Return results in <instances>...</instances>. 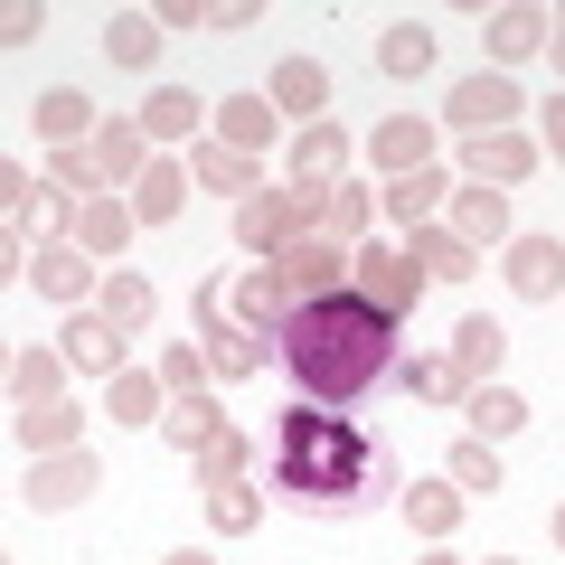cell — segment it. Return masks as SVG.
I'll return each instance as SVG.
<instances>
[{"label": "cell", "instance_id": "cell-14", "mask_svg": "<svg viewBox=\"0 0 565 565\" xmlns=\"http://www.w3.org/2000/svg\"><path fill=\"white\" fill-rule=\"evenodd\" d=\"M340 170H349V132H340V122H302V132H292V180L330 189Z\"/></svg>", "mask_w": 565, "mask_h": 565}, {"label": "cell", "instance_id": "cell-6", "mask_svg": "<svg viewBox=\"0 0 565 565\" xmlns=\"http://www.w3.org/2000/svg\"><path fill=\"white\" fill-rule=\"evenodd\" d=\"M359 292L386 311V321H405V311L424 302V264L396 255V245H359Z\"/></svg>", "mask_w": 565, "mask_h": 565}, {"label": "cell", "instance_id": "cell-7", "mask_svg": "<svg viewBox=\"0 0 565 565\" xmlns=\"http://www.w3.org/2000/svg\"><path fill=\"white\" fill-rule=\"evenodd\" d=\"M29 282H39L47 302H85V292H104V282H95V255H85L76 236H47V245H29Z\"/></svg>", "mask_w": 565, "mask_h": 565}, {"label": "cell", "instance_id": "cell-5", "mask_svg": "<svg viewBox=\"0 0 565 565\" xmlns=\"http://www.w3.org/2000/svg\"><path fill=\"white\" fill-rule=\"evenodd\" d=\"M199 330H207L199 349H207V367H217V377H255V367H264V340L226 321V282H199Z\"/></svg>", "mask_w": 565, "mask_h": 565}, {"label": "cell", "instance_id": "cell-32", "mask_svg": "<svg viewBox=\"0 0 565 565\" xmlns=\"http://www.w3.org/2000/svg\"><path fill=\"white\" fill-rule=\"evenodd\" d=\"M462 415H471V434H481V444H500V434H519V424H527V405L509 396V386H471Z\"/></svg>", "mask_w": 565, "mask_h": 565}, {"label": "cell", "instance_id": "cell-49", "mask_svg": "<svg viewBox=\"0 0 565 565\" xmlns=\"http://www.w3.org/2000/svg\"><path fill=\"white\" fill-rule=\"evenodd\" d=\"M424 565H462V556H424Z\"/></svg>", "mask_w": 565, "mask_h": 565}, {"label": "cell", "instance_id": "cell-39", "mask_svg": "<svg viewBox=\"0 0 565 565\" xmlns=\"http://www.w3.org/2000/svg\"><path fill=\"white\" fill-rule=\"evenodd\" d=\"M189 170H199L207 189H236V199H255V161H245V151H226V141H207Z\"/></svg>", "mask_w": 565, "mask_h": 565}, {"label": "cell", "instance_id": "cell-19", "mask_svg": "<svg viewBox=\"0 0 565 565\" xmlns=\"http://www.w3.org/2000/svg\"><path fill=\"white\" fill-rule=\"evenodd\" d=\"M462 509H471V490H452V481H415L405 490V527H415V537H452Z\"/></svg>", "mask_w": 565, "mask_h": 565}, {"label": "cell", "instance_id": "cell-23", "mask_svg": "<svg viewBox=\"0 0 565 565\" xmlns=\"http://www.w3.org/2000/svg\"><path fill=\"white\" fill-rule=\"evenodd\" d=\"M95 170H104V189L141 180V170H151V132H141V122H104L95 132Z\"/></svg>", "mask_w": 565, "mask_h": 565}, {"label": "cell", "instance_id": "cell-28", "mask_svg": "<svg viewBox=\"0 0 565 565\" xmlns=\"http://www.w3.org/2000/svg\"><path fill=\"white\" fill-rule=\"evenodd\" d=\"M311 199V236H330V245H349L367 226V189H302Z\"/></svg>", "mask_w": 565, "mask_h": 565}, {"label": "cell", "instance_id": "cell-38", "mask_svg": "<svg viewBox=\"0 0 565 565\" xmlns=\"http://www.w3.org/2000/svg\"><path fill=\"white\" fill-rule=\"evenodd\" d=\"M20 444L29 452H76V405H39V415H20Z\"/></svg>", "mask_w": 565, "mask_h": 565}, {"label": "cell", "instance_id": "cell-42", "mask_svg": "<svg viewBox=\"0 0 565 565\" xmlns=\"http://www.w3.org/2000/svg\"><path fill=\"white\" fill-rule=\"evenodd\" d=\"M151 405H161V377H141V367H122V377H114V424H141Z\"/></svg>", "mask_w": 565, "mask_h": 565}, {"label": "cell", "instance_id": "cell-47", "mask_svg": "<svg viewBox=\"0 0 565 565\" xmlns=\"http://www.w3.org/2000/svg\"><path fill=\"white\" fill-rule=\"evenodd\" d=\"M170 565H217V556H199V546H180V556H170Z\"/></svg>", "mask_w": 565, "mask_h": 565}, {"label": "cell", "instance_id": "cell-26", "mask_svg": "<svg viewBox=\"0 0 565 565\" xmlns=\"http://www.w3.org/2000/svg\"><path fill=\"white\" fill-rule=\"evenodd\" d=\"M444 199H452V180H444V170H415V180H396V189H386V217H396L405 236H415V226H434V207H444Z\"/></svg>", "mask_w": 565, "mask_h": 565}, {"label": "cell", "instance_id": "cell-17", "mask_svg": "<svg viewBox=\"0 0 565 565\" xmlns=\"http://www.w3.org/2000/svg\"><path fill=\"white\" fill-rule=\"evenodd\" d=\"M39 132L57 141V151H85V141H95L104 122H95V104H85L76 85H47V95H39Z\"/></svg>", "mask_w": 565, "mask_h": 565}, {"label": "cell", "instance_id": "cell-11", "mask_svg": "<svg viewBox=\"0 0 565 565\" xmlns=\"http://www.w3.org/2000/svg\"><path fill=\"white\" fill-rule=\"evenodd\" d=\"M57 359L66 367H95V377H122V330L104 321V311H76V321L57 330Z\"/></svg>", "mask_w": 565, "mask_h": 565}, {"label": "cell", "instance_id": "cell-2", "mask_svg": "<svg viewBox=\"0 0 565 565\" xmlns=\"http://www.w3.org/2000/svg\"><path fill=\"white\" fill-rule=\"evenodd\" d=\"M274 490L302 519H367L386 490V452L330 405H292L274 424Z\"/></svg>", "mask_w": 565, "mask_h": 565}, {"label": "cell", "instance_id": "cell-29", "mask_svg": "<svg viewBox=\"0 0 565 565\" xmlns=\"http://www.w3.org/2000/svg\"><path fill=\"white\" fill-rule=\"evenodd\" d=\"M500 349H509V330H500V321H481V311H471V321L452 330V367H462L471 386H490V367H500Z\"/></svg>", "mask_w": 565, "mask_h": 565}, {"label": "cell", "instance_id": "cell-48", "mask_svg": "<svg viewBox=\"0 0 565 565\" xmlns=\"http://www.w3.org/2000/svg\"><path fill=\"white\" fill-rule=\"evenodd\" d=\"M556 546H565V500H556Z\"/></svg>", "mask_w": 565, "mask_h": 565}, {"label": "cell", "instance_id": "cell-12", "mask_svg": "<svg viewBox=\"0 0 565 565\" xmlns=\"http://www.w3.org/2000/svg\"><path fill=\"white\" fill-rule=\"evenodd\" d=\"M274 132H282L274 95H226V104H217V141H226V151H245V161L274 151Z\"/></svg>", "mask_w": 565, "mask_h": 565}, {"label": "cell", "instance_id": "cell-43", "mask_svg": "<svg viewBox=\"0 0 565 565\" xmlns=\"http://www.w3.org/2000/svg\"><path fill=\"white\" fill-rule=\"evenodd\" d=\"M207 349H161V386H170V396H207Z\"/></svg>", "mask_w": 565, "mask_h": 565}, {"label": "cell", "instance_id": "cell-13", "mask_svg": "<svg viewBox=\"0 0 565 565\" xmlns=\"http://www.w3.org/2000/svg\"><path fill=\"white\" fill-rule=\"evenodd\" d=\"M405 255L424 264V282H471V274H481V245H462L452 226H415V236H405Z\"/></svg>", "mask_w": 565, "mask_h": 565}, {"label": "cell", "instance_id": "cell-41", "mask_svg": "<svg viewBox=\"0 0 565 565\" xmlns=\"http://www.w3.org/2000/svg\"><path fill=\"white\" fill-rule=\"evenodd\" d=\"M452 490H500V452L471 434V444H452Z\"/></svg>", "mask_w": 565, "mask_h": 565}, {"label": "cell", "instance_id": "cell-33", "mask_svg": "<svg viewBox=\"0 0 565 565\" xmlns=\"http://www.w3.org/2000/svg\"><path fill=\"white\" fill-rule=\"evenodd\" d=\"M377 66H386V76H424V66H434V29H424V20H396V29L377 39Z\"/></svg>", "mask_w": 565, "mask_h": 565}, {"label": "cell", "instance_id": "cell-44", "mask_svg": "<svg viewBox=\"0 0 565 565\" xmlns=\"http://www.w3.org/2000/svg\"><path fill=\"white\" fill-rule=\"evenodd\" d=\"M537 151H546V161H565V85H556V104H546V122H537Z\"/></svg>", "mask_w": 565, "mask_h": 565}, {"label": "cell", "instance_id": "cell-8", "mask_svg": "<svg viewBox=\"0 0 565 565\" xmlns=\"http://www.w3.org/2000/svg\"><path fill=\"white\" fill-rule=\"evenodd\" d=\"M226 302H236V330H255V340H264V330H282L292 311H302V302H292V282H282L274 264L236 274V282H226Z\"/></svg>", "mask_w": 565, "mask_h": 565}, {"label": "cell", "instance_id": "cell-9", "mask_svg": "<svg viewBox=\"0 0 565 565\" xmlns=\"http://www.w3.org/2000/svg\"><path fill=\"white\" fill-rule=\"evenodd\" d=\"M509 292H519V302H556L565 292V245L556 236H509Z\"/></svg>", "mask_w": 565, "mask_h": 565}, {"label": "cell", "instance_id": "cell-20", "mask_svg": "<svg viewBox=\"0 0 565 565\" xmlns=\"http://www.w3.org/2000/svg\"><path fill=\"white\" fill-rule=\"evenodd\" d=\"M180 207H189V170H180V161H151V170L132 180V217H141V226H170Z\"/></svg>", "mask_w": 565, "mask_h": 565}, {"label": "cell", "instance_id": "cell-36", "mask_svg": "<svg viewBox=\"0 0 565 565\" xmlns=\"http://www.w3.org/2000/svg\"><path fill=\"white\" fill-rule=\"evenodd\" d=\"M161 434H170V444H180V452H199L207 434H226V415H217V405H207V396H180V405H170V415H161Z\"/></svg>", "mask_w": 565, "mask_h": 565}, {"label": "cell", "instance_id": "cell-27", "mask_svg": "<svg viewBox=\"0 0 565 565\" xmlns=\"http://www.w3.org/2000/svg\"><path fill=\"white\" fill-rule=\"evenodd\" d=\"M161 39H170V29L151 20V10H114V20H104V47H114V66H151V57H161Z\"/></svg>", "mask_w": 565, "mask_h": 565}, {"label": "cell", "instance_id": "cell-21", "mask_svg": "<svg viewBox=\"0 0 565 565\" xmlns=\"http://www.w3.org/2000/svg\"><path fill=\"white\" fill-rule=\"evenodd\" d=\"M85 490H95V462H85V452H47V462L29 471V500L39 509H76Z\"/></svg>", "mask_w": 565, "mask_h": 565}, {"label": "cell", "instance_id": "cell-1", "mask_svg": "<svg viewBox=\"0 0 565 565\" xmlns=\"http://www.w3.org/2000/svg\"><path fill=\"white\" fill-rule=\"evenodd\" d=\"M274 340H282V377L302 386V405H359V396H377V386L405 367L396 359V321L367 302L359 282L302 302Z\"/></svg>", "mask_w": 565, "mask_h": 565}, {"label": "cell", "instance_id": "cell-40", "mask_svg": "<svg viewBox=\"0 0 565 565\" xmlns=\"http://www.w3.org/2000/svg\"><path fill=\"white\" fill-rule=\"evenodd\" d=\"M396 377L415 386V396H444V405H462V396H471V377L452 367V349H444V359H415V367H396Z\"/></svg>", "mask_w": 565, "mask_h": 565}, {"label": "cell", "instance_id": "cell-3", "mask_svg": "<svg viewBox=\"0 0 565 565\" xmlns=\"http://www.w3.org/2000/svg\"><path fill=\"white\" fill-rule=\"evenodd\" d=\"M311 236V199L302 189H255V199H236V245L245 255H292V245Z\"/></svg>", "mask_w": 565, "mask_h": 565}, {"label": "cell", "instance_id": "cell-31", "mask_svg": "<svg viewBox=\"0 0 565 565\" xmlns=\"http://www.w3.org/2000/svg\"><path fill=\"white\" fill-rule=\"evenodd\" d=\"M57 367H66V359H47V349H20V359H10V405H20V415L57 405Z\"/></svg>", "mask_w": 565, "mask_h": 565}, {"label": "cell", "instance_id": "cell-35", "mask_svg": "<svg viewBox=\"0 0 565 565\" xmlns=\"http://www.w3.org/2000/svg\"><path fill=\"white\" fill-rule=\"evenodd\" d=\"M245 462H255V444H245L236 424H226V434H207V444H199V481H207V490H217V481H245Z\"/></svg>", "mask_w": 565, "mask_h": 565}, {"label": "cell", "instance_id": "cell-30", "mask_svg": "<svg viewBox=\"0 0 565 565\" xmlns=\"http://www.w3.org/2000/svg\"><path fill=\"white\" fill-rule=\"evenodd\" d=\"M95 311H104V321L122 330V340H132V330H151V282H141V274H104Z\"/></svg>", "mask_w": 565, "mask_h": 565}, {"label": "cell", "instance_id": "cell-24", "mask_svg": "<svg viewBox=\"0 0 565 565\" xmlns=\"http://www.w3.org/2000/svg\"><path fill=\"white\" fill-rule=\"evenodd\" d=\"M546 39H556V20H546V10H490V57H500V66L537 57Z\"/></svg>", "mask_w": 565, "mask_h": 565}, {"label": "cell", "instance_id": "cell-25", "mask_svg": "<svg viewBox=\"0 0 565 565\" xmlns=\"http://www.w3.org/2000/svg\"><path fill=\"white\" fill-rule=\"evenodd\" d=\"M132 122H141L151 141H180V132H199V122H207V104L189 95V85H151V104H141Z\"/></svg>", "mask_w": 565, "mask_h": 565}, {"label": "cell", "instance_id": "cell-4", "mask_svg": "<svg viewBox=\"0 0 565 565\" xmlns=\"http://www.w3.org/2000/svg\"><path fill=\"white\" fill-rule=\"evenodd\" d=\"M444 122H452V132H471V141H481V132H519V85H509L500 66H490V76H462V85H452V104H444Z\"/></svg>", "mask_w": 565, "mask_h": 565}, {"label": "cell", "instance_id": "cell-45", "mask_svg": "<svg viewBox=\"0 0 565 565\" xmlns=\"http://www.w3.org/2000/svg\"><path fill=\"white\" fill-rule=\"evenodd\" d=\"M207 29H226V39H236V29H255V0H217V10H207Z\"/></svg>", "mask_w": 565, "mask_h": 565}, {"label": "cell", "instance_id": "cell-16", "mask_svg": "<svg viewBox=\"0 0 565 565\" xmlns=\"http://www.w3.org/2000/svg\"><path fill=\"white\" fill-rule=\"evenodd\" d=\"M264 95H274V114H311V122H321V104H330V66H321V57H282Z\"/></svg>", "mask_w": 565, "mask_h": 565}, {"label": "cell", "instance_id": "cell-46", "mask_svg": "<svg viewBox=\"0 0 565 565\" xmlns=\"http://www.w3.org/2000/svg\"><path fill=\"white\" fill-rule=\"evenodd\" d=\"M546 57H556V76H565V20H556V39H546Z\"/></svg>", "mask_w": 565, "mask_h": 565}, {"label": "cell", "instance_id": "cell-18", "mask_svg": "<svg viewBox=\"0 0 565 565\" xmlns=\"http://www.w3.org/2000/svg\"><path fill=\"white\" fill-rule=\"evenodd\" d=\"M132 226H141V217H132V199H85V207H76V245H85L95 264H104V255H122V245H132Z\"/></svg>", "mask_w": 565, "mask_h": 565}, {"label": "cell", "instance_id": "cell-10", "mask_svg": "<svg viewBox=\"0 0 565 565\" xmlns=\"http://www.w3.org/2000/svg\"><path fill=\"white\" fill-rule=\"evenodd\" d=\"M367 151H377L386 180H415V170H434V122H424V114H396V122L367 132Z\"/></svg>", "mask_w": 565, "mask_h": 565}, {"label": "cell", "instance_id": "cell-15", "mask_svg": "<svg viewBox=\"0 0 565 565\" xmlns=\"http://www.w3.org/2000/svg\"><path fill=\"white\" fill-rule=\"evenodd\" d=\"M537 161H546V151H537L527 132H481V141H471V180H481V189H490V180H500V189L527 180Z\"/></svg>", "mask_w": 565, "mask_h": 565}, {"label": "cell", "instance_id": "cell-22", "mask_svg": "<svg viewBox=\"0 0 565 565\" xmlns=\"http://www.w3.org/2000/svg\"><path fill=\"white\" fill-rule=\"evenodd\" d=\"M452 236L462 245H509V199L500 189H452Z\"/></svg>", "mask_w": 565, "mask_h": 565}, {"label": "cell", "instance_id": "cell-50", "mask_svg": "<svg viewBox=\"0 0 565 565\" xmlns=\"http://www.w3.org/2000/svg\"><path fill=\"white\" fill-rule=\"evenodd\" d=\"M490 565H519V556H490Z\"/></svg>", "mask_w": 565, "mask_h": 565}, {"label": "cell", "instance_id": "cell-34", "mask_svg": "<svg viewBox=\"0 0 565 565\" xmlns=\"http://www.w3.org/2000/svg\"><path fill=\"white\" fill-rule=\"evenodd\" d=\"M47 189H66V199H104V170H95V141L85 151H47Z\"/></svg>", "mask_w": 565, "mask_h": 565}, {"label": "cell", "instance_id": "cell-37", "mask_svg": "<svg viewBox=\"0 0 565 565\" xmlns=\"http://www.w3.org/2000/svg\"><path fill=\"white\" fill-rule=\"evenodd\" d=\"M255 519H264V500H255L245 481H217V490H207V527H217V537H245Z\"/></svg>", "mask_w": 565, "mask_h": 565}]
</instances>
